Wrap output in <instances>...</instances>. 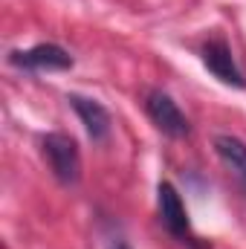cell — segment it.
<instances>
[{"mask_svg": "<svg viewBox=\"0 0 246 249\" xmlns=\"http://www.w3.org/2000/svg\"><path fill=\"white\" fill-rule=\"evenodd\" d=\"M9 64L20 70H35V72H58L72 67V55L58 44H38L32 50H18L9 53Z\"/></svg>", "mask_w": 246, "mask_h": 249, "instance_id": "obj_4", "label": "cell"}, {"mask_svg": "<svg viewBox=\"0 0 246 249\" xmlns=\"http://www.w3.org/2000/svg\"><path fill=\"white\" fill-rule=\"evenodd\" d=\"M67 102H70V107L78 113V119L87 127V133H90L93 142H105V139L110 136L113 119H110V110H107L102 102H96V99H90V96H81V93H70Z\"/></svg>", "mask_w": 246, "mask_h": 249, "instance_id": "obj_6", "label": "cell"}, {"mask_svg": "<svg viewBox=\"0 0 246 249\" xmlns=\"http://www.w3.org/2000/svg\"><path fill=\"white\" fill-rule=\"evenodd\" d=\"M200 55H203L206 70H209L214 78H220L223 84H232V87H246L244 72L238 70L235 55H232V50H229V44H226L223 38H211V41H206L203 50H200Z\"/></svg>", "mask_w": 246, "mask_h": 249, "instance_id": "obj_5", "label": "cell"}, {"mask_svg": "<svg viewBox=\"0 0 246 249\" xmlns=\"http://www.w3.org/2000/svg\"><path fill=\"white\" fill-rule=\"evenodd\" d=\"M110 249H130V247H127L124 241H116V244H113V247H110Z\"/></svg>", "mask_w": 246, "mask_h": 249, "instance_id": "obj_8", "label": "cell"}, {"mask_svg": "<svg viewBox=\"0 0 246 249\" xmlns=\"http://www.w3.org/2000/svg\"><path fill=\"white\" fill-rule=\"evenodd\" d=\"M157 203H159V220L162 226L188 247H197V238L191 232V220H188V212H185V203L180 197V191L171 186V183H159L157 186Z\"/></svg>", "mask_w": 246, "mask_h": 249, "instance_id": "obj_2", "label": "cell"}, {"mask_svg": "<svg viewBox=\"0 0 246 249\" xmlns=\"http://www.w3.org/2000/svg\"><path fill=\"white\" fill-rule=\"evenodd\" d=\"M214 154L220 157V162L246 183V142L232 136V133H217L214 136Z\"/></svg>", "mask_w": 246, "mask_h": 249, "instance_id": "obj_7", "label": "cell"}, {"mask_svg": "<svg viewBox=\"0 0 246 249\" xmlns=\"http://www.w3.org/2000/svg\"><path fill=\"white\" fill-rule=\"evenodd\" d=\"M145 110H148L151 122L171 139H183V136L191 133V124L185 119V113L165 90H151L148 99H145Z\"/></svg>", "mask_w": 246, "mask_h": 249, "instance_id": "obj_3", "label": "cell"}, {"mask_svg": "<svg viewBox=\"0 0 246 249\" xmlns=\"http://www.w3.org/2000/svg\"><path fill=\"white\" fill-rule=\"evenodd\" d=\"M41 154L50 165V171L55 174V180L61 186H75L81 177V157H78V145L72 136L67 133H44L41 136Z\"/></svg>", "mask_w": 246, "mask_h": 249, "instance_id": "obj_1", "label": "cell"}]
</instances>
